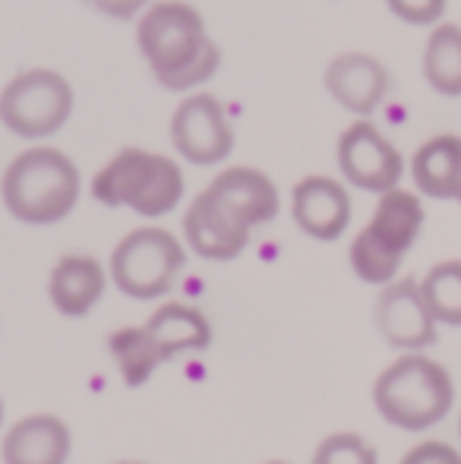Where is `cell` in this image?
Returning <instances> with one entry per match:
<instances>
[{
	"instance_id": "obj_1",
	"label": "cell",
	"mask_w": 461,
	"mask_h": 464,
	"mask_svg": "<svg viewBox=\"0 0 461 464\" xmlns=\"http://www.w3.org/2000/svg\"><path fill=\"white\" fill-rule=\"evenodd\" d=\"M282 208L275 180L250 165L225 168L187 206L184 244L209 263L237 259L250 244L253 227L275 221Z\"/></svg>"
},
{
	"instance_id": "obj_2",
	"label": "cell",
	"mask_w": 461,
	"mask_h": 464,
	"mask_svg": "<svg viewBox=\"0 0 461 464\" xmlns=\"http://www.w3.org/2000/svg\"><path fill=\"white\" fill-rule=\"evenodd\" d=\"M136 44L152 80L171 92L203 86L222 63V48L209 35L203 13L187 0H152L139 13Z\"/></svg>"
},
{
	"instance_id": "obj_3",
	"label": "cell",
	"mask_w": 461,
	"mask_h": 464,
	"mask_svg": "<svg viewBox=\"0 0 461 464\" xmlns=\"http://www.w3.org/2000/svg\"><path fill=\"white\" fill-rule=\"evenodd\" d=\"M82 178L76 161L54 146L19 152L0 178V199L6 212L23 225H57L76 208Z\"/></svg>"
},
{
	"instance_id": "obj_4",
	"label": "cell",
	"mask_w": 461,
	"mask_h": 464,
	"mask_svg": "<svg viewBox=\"0 0 461 464\" xmlns=\"http://www.w3.org/2000/svg\"><path fill=\"white\" fill-rule=\"evenodd\" d=\"M452 404H456V382L449 370L420 351L401 354L373 382L376 414L408 433L443 423Z\"/></svg>"
},
{
	"instance_id": "obj_5",
	"label": "cell",
	"mask_w": 461,
	"mask_h": 464,
	"mask_svg": "<svg viewBox=\"0 0 461 464\" xmlns=\"http://www.w3.org/2000/svg\"><path fill=\"white\" fill-rule=\"evenodd\" d=\"M184 171L171 155L127 146L105 161L92 178L95 202L108 208H130L142 218H161L184 199Z\"/></svg>"
},
{
	"instance_id": "obj_6",
	"label": "cell",
	"mask_w": 461,
	"mask_h": 464,
	"mask_svg": "<svg viewBox=\"0 0 461 464\" xmlns=\"http://www.w3.org/2000/svg\"><path fill=\"white\" fill-rule=\"evenodd\" d=\"M424 221L427 212L418 193L401 187L379 193L370 221L363 225V231H357V237L348 246L351 272L367 285L379 287L399 278L401 263L424 231Z\"/></svg>"
},
{
	"instance_id": "obj_7",
	"label": "cell",
	"mask_w": 461,
	"mask_h": 464,
	"mask_svg": "<svg viewBox=\"0 0 461 464\" xmlns=\"http://www.w3.org/2000/svg\"><path fill=\"white\" fill-rule=\"evenodd\" d=\"M187 266V244L168 227H136L114 246L108 276L117 291L133 300H158L178 285Z\"/></svg>"
},
{
	"instance_id": "obj_8",
	"label": "cell",
	"mask_w": 461,
	"mask_h": 464,
	"mask_svg": "<svg viewBox=\"0 0 461 464\" xmlns=\"http://www.w3.org/2000/svg\"><path fill=\"white\" fill-rule=\"evenodd\" d=\"M73 86L48 67L23 70L0 89V123L19 140H44L67 127L73 114Z\"/></svg>"
},
{
	"instance_id": "obj_9",
	"label": "cell",
	"mask_w": 461,
	"mask_h": 464,
	"mask_svg": "<svg viewBox=\"0 0 461 464\" xmlns=\"http://www.w3.org/2000/svg\"><path fill=\"white\" fill-rule=\"evenodd\" d=\"M171 146L184 161L199 168L222 165L234 152V123L228 121L222 98L193 92L171 114Z\"/></svg>"
},
{
	"instance_id": "obj_10",
	"label": "cell",
	"mask_w": 461,
	"mask_h": 464,
	"mask_svg": "<svg viewBox=\"0 0 461 464\" xmlns=\"http://www.w3.org/2000/svg\"><path fill=\"white\" fill-rule=\"evenodd\" d=\"M335 159H339V171L345 184L363 189V193L379 196L399 187L405 178V159H401L399 146L367 117H357L339 136Z\"/></svg>"
},
{
	"instance_id": "obj_11",
	"label": "cell",
	"mask_w": 461,
	"mask_h": 464,
	"mask_svg": "<svg viewBox=\"0 0 461 464\" xmlns=\"http://www.w3.org/2000/svg\"><path fill=\"white\" fill-rule=\"evenodd\" d=\"M373 323L382 342L395 351H424L437 342V319L427 310L418 278H392L382 285L373 306Z\"/></svg>"
},
{
	"instance_id": "obj_12",
	"label": "cell",
	"mask_w": 461,
	"mask_h": 464,
	"mask_svg": "<svg viewBox=\"0 0 461 464\" xmlns=\"http://www.w3.org/2000/svg\"><path fill=\"white\" fill-rule=\"evenodd\" d=\"M351 215L354 206L348 187L329 174H310L291 189V218L313 240H339L348 231Z\"/></svg>"
},
{
	"instance_id": "obj_13",
	"label": "cell",
	"mask_w": 461,
	"mask_h": 464,
	"mask_svg": "<svg viewBox=\"0 0 461 464\" xmlns=\"http://www.w3.org/2000/svg\"><path fill=\"white\" fill-rule=\"evenodd\" d=\"M322 86L348 114L370 117L389 95V70L379 57L367 54V51H345L326 63Z\"/></svg>"
},
{
	"instance_id": "obj_14",
	"label": "cell",
	"mask_w": 461,
	"mask_h": 464,
	"mask_svg": "<svg viewBox=\"0 0 461 464\" xmlns=\"http://www.w3.org/2000/svg\"><path fill=\"white\" fill-rule=\"evenodd\" d=\"M111 276L105 266L89 253H67L54 263L48 276V300L54 304L57 313L70 319H80L99 306L105 297Z\"/></svg>"
},
{
	"instance_id": "obj_15",
	"label": "cell",
	"mask_w": 461,
	"mask_h": 464,
	"mask_svg": "<svg viewBox=\"0 0 461 464\" xmlns=\"http://www.w3.org/2000/svg\"><path fill=\"white\" fill-rule=\"evenodd\" d=\"M73 436L54 414H29L4 433V464H67Z\"/></svg>"
},
{
	"instance_id": "obj_16",
	"label": "cell",
	"mask_w": 461,
	"mask_h": 464,
	"mask_svg": "<svg viewBox=\"0 0 461 464\" xmlns=\"http://www.w3.org/2000/svg\"><path fill=\"white\" fill-rule=\"evenodd\" d=\"M149 335L155 338L161 357L171 361L178 354H193V351H206L212 344V323L199 306L190 304H161L152 316L146 319Z\"/></svg>"
},
{
	"instance_id": "obj_17",
	"label": "cell",
	"mask_w": 461,
	"mask_h": 464,
	"mask_svg": "<svg viewBox=\"0 0 461 464\" xmlns=\"http://www.w3.org/2000/svg\"><path fill=\"white\" fill-rule=\"evenodd\" d=\"M411 178L430 199H452L461 178V136L443 133L427 140L411 155Z\"/></svg>"
},
{
	"instance_id": "obj_18",
	"label": "cell",
	"mask_w": 461,
	"mask_h": 464,
	"mask_svg": "<svg viewBox=\"0 0 461 464\" xmlns=\"http://www.w3.org/2000/svg\"><path fill=\"white\" fill-rule=\"evenodd\" d=\"M424 80L443 98H461V25L437 23L424 44Z\"/></svg>"
},
{
	"instance_id": "obj_19",
	"label": "cell",
	"mask_w": 461,
	"mask_h": 464,
	"mask_svg": "<svg viewBox=\"0 0 461 464\" xmlns=\"http://www.w3.org/2000/svg\"><path fill=\"white\" fill-rule=\"evenodd\" d=\"M108 351H111L117 370H120L123 385L139 389L152 379V372L165 363L155 338L149 335L146 325H123L108 338Z\"/></svg>"
},
{
	"instance_id": "obj_20",
	"label": "cell",
	"mask_w": 461,
	"mask_h": 464,
	"mask_svg": "<svg viewBox=\"0 0 461 464\" xmlns=\"http://www.w3.org/2000/svg\"><path fill=\"white\" fill-rule=\"evenodd\" d=\"M420 294L439 325L461 329V259H443L430 266L420 278Z\"/></svg>"
},
{
	"instance_id": "obj_21",
	"label": "cell",
	"mask_w": 461,
	"mask_h": 464,
	"mask_svg": "<svg viewBox=\"0 0 461 464\" xmlns=\"http://www.w3.org/2000/svg\"><path fill=\"white\" fill-rule=\"evenodd\" d=\"M313 464H379V455L363 436L332 433L316 446Z\"/></svg>"
},
{
	"instance_id": "obj_22",
	"label": "cell",
	"mask_w": 461,
	"mask_h": 464,
	"mask_svg": "<svg viewBox=\"0 0 461 464\" xmlns=\"http://www.w3.org/2000/svg\"><path fill=\"white\" fill-rule=\"evenodd\" d=\"M386 6L414 29H433L437 23H443L449 0H386Z\"/></svg>"
},
{
	"instance_id": "obj_23",
	"label": "cell",
	"mask_w": 461,
	"mask_h": 464,
	"mask_svg": "<svg viewBox=\"0 0 461 464\" xmlns=\"http://www.w3.org/2000/svg\"><path fill=\"white\" fill-rule=\"evenodd\" d=\"M399 464H461V452L456 446H449V442L430 440L414 446Z\"/></svg>"
},
{
	"instance_id": "obj_24",
	"label": "cell",
	"mask_w": 461,
	"mask_h": 464,
	"mask_svg": "<svg viewBox=\"0 0 461 464\" xmlns=\"http://www.w3.org/2000/svg\"><path fill=\"white\" fill-rule=\"evenodd\" d=\"M86 4L111 19H139V13L146 10L152 0H86Z\"/></svg>"
},
{
	"instance_id": "obj_25",
	"label": "cell",
	"mask_w": 461,
	"mask_h": 464,
	"mask_svg": "<svg viewBox=\"0 0 461 464\" xmlns=\"http://www.w3.org/2000/svg\"><path fill=\"white\" fill-rule=\"evenodd\" d=\"M452 199H456L458 206H461V178H458V187H456V196H452Z\"/></svg>"
},
{
	"instance_id": "obj_26",
	"label": "cell",
	"mask_w": 461,
	"mask_h": 464,
	"mask_svg": "<svg viewBox=\"0 0 461 464\" xmlns=\"http://www.w3.org/2000/svg\"><path fill=\"white\" fill-rule=\"evenodd\" d=\"M0 427H4V398H0Z\"/></svg>"
},
{
	"instance_id": "obj_27",
	"label": "cell",
	"mask_w": 461,
	"mask_h": 464,
	"mask_svg": "<svg viewBox=\"0 0 461 464\" xmlns=\"http://www.w3.org/2000/svg\"><path fill=\"white\" fill-rule=\"evenodd\" d=\"M117 464H142V461H117Z\"/></svg>"
},
{
	"instance_id": "obj_28",
	"label": "cell",
	"mask_w": 461,
	"mask_h": 464,
	"mask_svg": "<svg viewBox=\"0 0 461 464\" xmlns=\"http://www.w3.org/2000/svg\"><path fill=\"white\" fill-rule=\"evenodd\" d=\"M265 464H288V461H265Z\"/></svg>"
},
{
	"instance_id": "obj_29",
	"label": "cell",
	"mask_w": 461,
	"mask_h": 464,
	"mask_svg": "<svg viewBox=\"0 0 461 464\" xmlns=\"http://www.w3.org/2000/svg\"><path fill=\"white\" fill-rule=\"evenodd\" d=\"M458 436H461V417H458Z\"/></svg>"
}]
</instances>
